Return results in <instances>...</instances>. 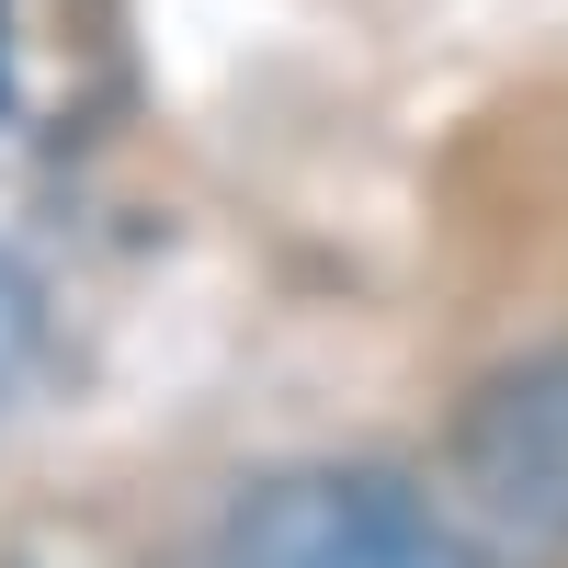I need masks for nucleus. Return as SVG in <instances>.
Here are the masks:
<instances>
[{"mask_svg":"<svg viewBox=\"0 0 568 568\" xmlns=\"http://www.w3.org/2000/svg\"><path fill=\"white\" fill-rule=\"evenodd\" d=\"M34 342H45V296H34V273L0 251V398L34 375Z\"/></svg>","mask_w":568,"mask_h":568,"instance_id":"obj_3","label":"nucleus"},{"mask_svg":"<svg viewBox=\"0 0 568 568\" xmlns=\"http://www.w3.org/2000/svg\"><path fill=\"white\" fill-rule=\"evenodd\" d=\"M216 568H478L409 478L375 466H296L262 478L216 535Z\"/></svg>","mask_w":568,"mask_h":568,"instance_id":"obj_1","label":"nucleus"},{"mask_svg":"<svg viewBox=\"0 0 568 568\" xmlns=\"http://www.w3.org/2000/svg\"><path fill=\"white\" fill-rule=\"evenodd\" d=\"M466 478L489 489L500 524L568 546V353L511 364L466 420Z\"/></svg>","mask_w":568,"mask_h":568,"instance_id":"obj_2","label":"nucleus"},{"mask_svg":"<svg viewBox=\"0 0 568 568\" xmlns=\"http://www.w3.org/2000/svg\"><path fill=\"white\" fill-rule=\"evenodd\" d=\"M23 103H34V80H23V0H0V136L23 125Z\"/></svg>","mask_w":568,"mask_h":568,"instance_id":"obj_4","label":"nucleus"}]
</instances>
